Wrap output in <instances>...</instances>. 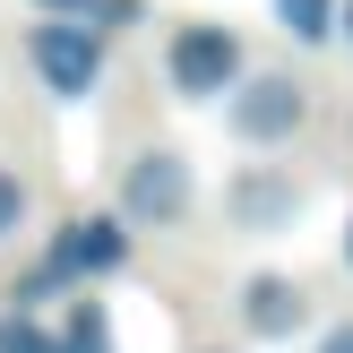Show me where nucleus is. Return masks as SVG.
I'll use <instances>...</instances> for the list:
<instances>
[{"label": "nucleus", "mask_w": 353, "mask_h": 353, "mask_svg": "<svg viewBox=\"0 0 353 353\" xmlns=\"http://www.w3.org/2000/svg\"><path fill=\"white\" fill-rule=\"evenodd\" d=\"M0 353H61V336H52V327L17 302V310H0Z\"/></svg>", "instance_id": "obj_10"}, {"label": "nucleus", "mask_w": 353, "mask_h": 353, "mask_svg": "<svg viewBox=\"0 0 353 353\" xmlns=\"http://www.w3.org/2000/svg\"><path fill=\"white\" fill-rule=\"evenodd\" d=\"M121 216L130 224H181L190 216V164L172 147H147L130 164V181H121Z\"/></svg>", "instance_id": "obj_5"}, {"label": "nucleus", "mask_w": 353, "mask_h": 353, "mask_svg": "<svg viewBox=\"0 0 353 353\" xmlns=\"http://www.w3.org/2000/svg\"><path fill=\"white\" fill-rule=\"evenodd\" d=\"M345 268H353V224H345Z\"/></svg>", "instance_id": "obj_15"}, {"label": "nucleus", "mask_w": 353, "mask_h": 353, "mask_svg": "<svg viewBox=\"0 0 353 353\" xmlns=\"http://www.w3.org/2000/svg\"><path fill=\"white\" fill-rule=\"evenodd\" d=\"M121 259H130V233H121V216H78V224H61L52 259L26 276V293H9V302H34V293L69 285V276H112Z\"/></svg>", "instance_id": "obj_2"}, {"label": "nucleus", "mask_w": 353, "mask_h": 353, "mask_svg": "<svg viewBox=\"0 0 353 353\" xmlns=\"http://www.w3.org/2000/svg\"><path fill=\"white\" fill-rule=\"evenodd\" d=\"M26 52H34V69H43V86L61 103H86L95 78H103V26H86V17H43L26 34Z\"/></svg>", "instance_id": "obj_1"}, {"label": "nucleus", "mask_w": 353, "mask_h": 353, "mask_svg": "<svg viewBox=\"0 0 353 353\" xmlns=\"http://www.w3.org/2000/svg\"><path fill=\"white\" fill-rule=\"evenodd\" d=\"M17 216H26V181H17V172L0 164V241L17 233Z\"/></svg>", "instance_id": "obj_11"}, {"label": "nucleus", "mask_w": 353, "mask_h": 353, "mask_svg": "<svg viewBox=\"0 0 353 353\" xmlns=\"http://www.w3.org/2000/svg\"><path fill=\"white\" fill-rule=\"evenodd\" d=\"M61 353H112V319H103L95 293H78V302H69V319H61Z\"/></svg>", "instance_id": "obj_8"}, {"label": "nucleus", "mask_w": 353, "mask_h": 353, "mask_svg": "<svg viewBox=\"0 0 353 353\" xmlns=\"http://www.w3.org/2000/svg\"><path fill=\"white\" fill-rule=\"evenodd\" d=\"M43 17H95V0H34Z\"/></svg>", "instance_id": "obj_12"}, {"label": "nucleus", "mask_w": 353, "mask_h": 353, "mask_svg": "<svg viewBox=\"0 0 353 353\" xmlns=\"http://www.w3.org/2000/svg\"><path fill=\"white\" fill-rule=\"evenodd\" d=\"M319 353H353V319H345V327H327V336H319Z\"/></svg>", "instance_id": "obj_13"}, {"label": "nucleus", "mask_w": 353, "mask_h": 353, "mask_svg": "<svg viewBox=\"0 0 353 353\" xmlns=\"http://www.w3.org/2000/svg\"><path fill=\"white\" fill-rule=\"evenodd\" d=\"M224 216H233L241 233H285V224L302 216V181H293V172L250 164V172H233V181H224Z\"/></svg>", "instance_id": "obj_6"}, {"label": "nucleus", "mask_w": 353, "mask_h": 353, "mask_svg": "<svg viewBox=\"0 0 353 353\" xmlns=\"http://www.w3.org/2000/svg\"><path fill=\"white\" fill-rule=\"evenodd\" d=\"M336 26H345V43H353V0H345V9H336Z\"/></svg>", "instance_id": "obj_14"}, {"label": "nucleus", "mask_w": 353, "mask_h": 353, "mask_svg": "<svg viewBox=\"0 0 353 353\" xmlns=\"http://www.w3.org/2000/svg\"><path fill=\"white\" fill-rule=\"evenodd\" d=\"M164 78L181 86L190 103L224 95V86L241 78V34H233V26H207V17H190V26L172 34V52H164Z\"/></svg>", "instance_id": "obj_3"}, {"label": "nucleus", "mask_w": 353, "mask_h": 353, "mask_svg": "<svg viewBox=\"0 0 353 353\" xmlns=\"http://www.w3.org/2000/svg\"><path fill=\"white\" fill-rule=\"evenodd\" d=\"M276 17H285L293 43H327L336 34V0H276Z\"/></svg>", "instance_id": "obj_9"}, {"label": "nucleus", "mask_w": 353, "mask_h": 353, "mask_svg": "<svg viewBox=\"0 0 353 353\" xmlns=\"http://www.w3.org/2000/svg\"><path fill=\"white\" fill-rule=\"evenodd\" d=\"M302 319H310V293L293 285V276H250V285H241V327H250V336H293Z\"/></svg>", "instance_id": "obj_7"}, {"label": "nucleus", "mask_w": 353, "mask_h": 353, "mask_svg": "<svg viewBox=\"0 0 353 353\" xmlns=\"http://www.w3.org/2000/svg\"><path fill=\"white\" fill-rule=\"evenodd\" d=\"M224 95H233L224 121H233L241 147H276V138H293V130L310 121V95H302L293 78H276V69H268V78H233Z\"/></svg>", "instance_id": "obj_4"}]
</instances>
